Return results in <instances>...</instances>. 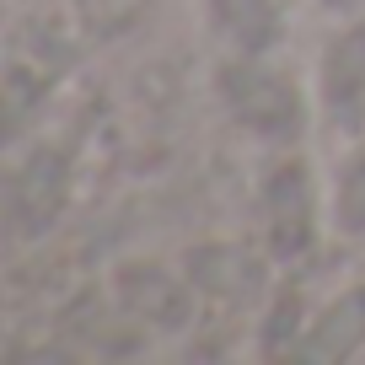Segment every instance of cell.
I'll return each mask as SVG.
<instances>
[{"instance_id": "6da1fadb", "label": "cell", "mask_w": 365, "mask_h": 365, "mask_svg": "<svg viewBox=\"0 0 365 365\" xmlns=\"http://www.w3.org/2000/svg\"><path fill=\"white\" fill-rule=\"evenodd\" d=\"M360 344H365V285L344 290L339 301H328V307L307 322V333L296 339L290 354L307 360V365H333V360H349Z\"/></svg>"}, {"instance_id": "7a4b0ae2", "label": "cell", "mask_w": 365, "mask_h": 365, "mask_svg": "<svg viewBox=\"0 0 365 365\" xmlns=\"http://www.w3.org/2000/svg\"><path fill=\"white\" fill-rule=\"evenodd\" d=\"M322 108H328L339 124H349L365 108V27H349L344 38H333L328 54H322Z\"/></svg>"}, {"instance_id": "3957f363", "label": "cell", "mask_w": 365, "mask_h": 365, "mask_svg": "<svg viewBox=\"0 0 365 365\" xmlns=\"http://www.w3.org/2000/svg\"><path fill=\"white\" fill-rule=\"evenodd\" d=\"M231 91L242 97V118H247L252 129H263V135H290V129H301V103L296 91L285 86L279 76H263V70H242L237 81H231Z\"/></svg>"}, {"instance_id": "277c9868", "label": "cell", "mask_w": 365, "mask_h": 365, "mask_svg": "<svg viewBox=\"0 0 365 365\" xmlns=\"http://www.w3.org/2000/svg\"><path fill=\"white\" fill-rule=\"evenodd\" d=\"M269 231H274V247H279V252L307 247V231H312V194H307V178H301L296 167H285L279 178L269 182Z\"/></svg>"}, {"instance_id": "5b68a950", "label": "cell", "mask_w": 365, "mask_h": 365, "mask_svg": "<svg viewBox=\"0 0 365 365\" xmlns=\"http://www.w3.org/2000/svg\"><path fill=\"white\" fill-rule=\"evenodd\" d=\"M215 16L242 48H269L274 27H279V11H274V0H215Z\"/></svg>"}, {"instance_id": "8992f818", "label": "cell", "mask_w": 365, "mask_h": 365, "mask_svg": "<svg viewBox=\"0 0 365 365\" xmlns=\"http://www.w3.org/2000/svg\"><path fill=\"white\" fill-rule=\"evenodd\" d=\"M333 226L344 237H365V150L339 172V188H333Z\"/></svg>"}, {"instance_id": "52a82bcc", "label": "cell", "mask_w": 365, "mask_h": 365, "mask_svg": "<svg viewBox=\"0 0 365 365\" xmlns=\"http://www.w3.org/2000/svg\"><path fill=\"white\" fill-rule=\"evenodd\" d=\"M205 279H210V290H226V296H231V290H252V285H258V263L242 258V252L215 247V252H210V274H205Z\"/></svg>"}, {"instance_id": "ba28073f", "label": "cell", "mask_w": 365, "mask_h": 365, "mask_svg": "<svg viewBox=\"0 0 365 365\" xmlns=\"http://www.w3.org/2000/svg\"><path fill=\"white\" fill-rule=\"evenodd\" d=\"M328 6H349V0H328Z\"/></svg>"}]
</instances>
